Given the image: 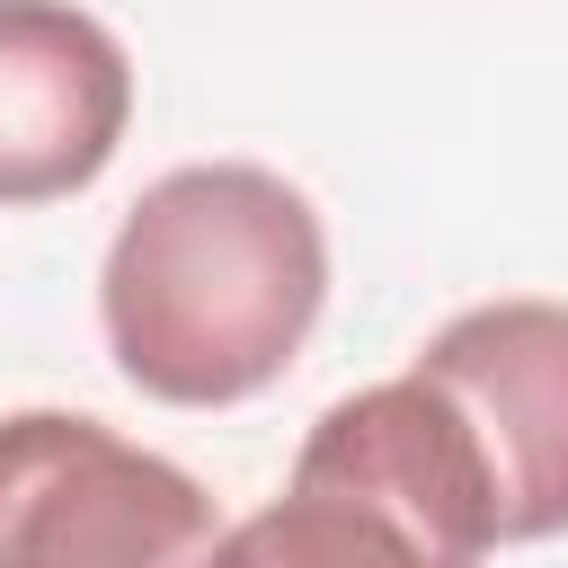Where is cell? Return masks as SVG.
I'll return each mask as SVG.
<instances>
[{
  "instance_id": "cell-1",
  "label": "cell",
  "mask_w": 568,
  "mask_h": 568,
  "mask_svg": "<svg viewBox=\"0 0 568 568\" xmlns=\"http://www.w3.org/2000/svg\"><path fill=\"white\" fill-rule=\"evenodd\" d=\"M328 302V231L257 160H195L142 186L98 266L106 355L169 408L257 399Z\"/></svg>"
},
{
  "instance_id": "cell-2",
  "label": "cell",
  "mask_w": 568,
  "mask_h": 568,
  "mask_svg": "<svg viewBox=\"0 0 568 568\" xmlns=\"http://www.w3.org/2000/svg\"><path fill=\"white\" fill-rule=\"evenodd\" d=\"M497 550L488 470L453 399L417 373L337 399L302 453L293 488L231 524L204 568H479Z\"/></svg>"
},
{
  "instance_id": "cell-3",
  "label": "cell",
  "mask_w": 568,
  "mask_h": 568,
  "mask_svg": "<svg viewBox=\"0 0 568 568\" xmlns=\"http://www.w3.org/2000/svg\"><path fill=\"white\" fill-rule=\"evenodd\" d=\"M213 497L71 408L0 417V568H204Z\"/></svg>"
},
{
  "instance_id": "cell-4",
  "label": "cell",
  "mask_w": 568,
  "mask_h": 568,
  "mask_svg": "<svg viewBox=\"0 0 568 568\" xmlns=\"http://www.w3.org/2000/svg\"><path fill=\"white\" fill-rule=\"evenodd\" d=\"M408 373L435 382L470 426L497 541L568 532V302H479L444 320Z\"/></svg>"
},
{
  "instance_id": "cell-5",
  "label": "cell",
  "mask_w": 568,
  "mask_h": 568,
  "mask_svg": "<svg viewBox=\"0 0 568 568\" xmlns=\"http://www.w3.org/2000/svg\"><path fill=\"white\" fill-rule=\"evenodd\" d=\"M133 115L124 44L71 0H0V204L80 195Z\"/></svg>"
}]
</instances>
